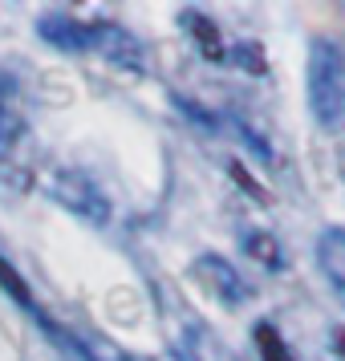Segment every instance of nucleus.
Returning <instances> with one entry per match:
<instances>
[{
  "instance_id": "6",
  "label": "nucleus",
  "mask_w": 345,
  "mask_h": 361,
  "mask_svg": "<svg viewBox=\"0 0 345 361\" xmlns=\"http://www.w3.org/2000/svg\"><path fill=\"white\" fill-rule=\"evenodd\" d=\"M337 357L345 361V333H337Z\"/></svg>"
},
{
  "instance_id": "4",
  "label": "nucleus",
  "mask_w": 345,
  "mask_h": 361,
  "mask_svg": "<svg viewBox=\"0 0 345 361\" xmlns=\"http://www.w3.org/2000/svg\"><path fill=\"white\" fill-rule=\"evenodd\" d=\"M317 268L325 276L329 293L345 305V228H325L317 235Z\"/></svg>"
},
{
  "instance_id": "5",
  "label": "nucleus",
  "mask_w": 345,
  "mask_h": 361,
  "mask_svg": "<svg viewBox=\"0 0 345 361\" xmlns=\"http://www.w3.org/2000/svg\"><path fill=\"white\" fill-rule=\"evenodd\" d=\"M20 134H25V122H20V114H17V110H8V106L0 102V159L17 147Z\"/></svg>"
},
{
  "instance_id": "3",
  "label": "nucleus",
  "mask_w": 345,
  "mask_h": 361,
  "mask_svg": "<svg viewBox=\"0 0 345 361\" xmlns=\"http://www.w3.org/2000/svg\"><path fill=\"white\" fill-rule=\"evenodd\" d=\"M49 191L57 203H66L69 212L90 219V224H106L110 219V199H106V191L90 175H82V171H61L49 183Z\"/></svg>"
},
{
  "instance_id": "1",
  "label": "nucleus",
  "mask_w": 345,
  "mask_h": 361,
  "mask_svg": "<svg viewBox=\"0 0 345 361\" xmlns=\"http://www.w3.org/2000/svg\"><path fill=\"white\" fill-rule=\"evenodd\" d=\"M37 33L61 53H82V57H106L118 66H138L143 45L114 20H73V17H45Z\"/></svg>"
},
{
  "instance_id": "2",
  "label": "nucleus",
  "mask_w": 345,
  "mask_h": 361,
  "mask_svg": "<svg viewBox=\"0 0 345 361\" xmlns=\"http://www.w3.org/2000/svg\"><path fill=\"white\" fill-rule=\"evenodd\" d=\"M305 98L321 130H345V49L329 37H317L309 45Z\"/></svg>"
}]
</instances>
